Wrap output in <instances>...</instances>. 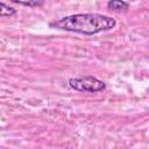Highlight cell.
<instances>
[{
	"instance_id": "cell-1",
	"label": "cell",
	"mask_w": 149,
	"mask_h": 149,
	"mask_svg": "<svg viewBox=\"0 0 149 149\" xmlns=\"http://www.w3.org/2000/svg\"><path fill=\"white\" fill-rule=\"evenodd\" d=\"M51 28L78 33L83 35H95L107 31L116 26L115 19L98 13H80L61 17L49 24Z\"/></svg>"
},
{
	"instance_id": "cell-2",
	"label": "cell",
	"mask_w": 149,
	"mask_h": 149,
	"mask_svg": "<svg viewBox=\"0 0 149 149\" xmlns=\"http://www.w3.org/2000/svg\"><path fill=\"white\" fill-rule=\"evenodd\" d=\"M69 86L76 91L80 92H90V93H97L101 92L106 88V84L93 77V76H85V77H78V78H70L69 79Z\"/></svg>"
},
{
	"instance_id": "cell-3",
	"label": "cell",
	"mask_w": 149,
	"mask_h": 149,
	"mask_svg": "<svg viewBox=\"0 0 149 149\" xmlns=\"http://www.w3.org/2000/svg\"><path fill=\"white\" fill-rule=\"evenodd\" d=\"M107 7L108 9L114 10V12H122L129 8V3L123 0H109L107 2Z\"/></svg>"
},
{
	"instance_id": "cell-4",
	"label": "cell",
	"mask_w": 149,
	"mask_h": 149,
	"mask_svg": "<svg viewBox=\"0 0 149 149\" xmlns=\"http://www.w3.org/2000/svg\"><path fill=\"white\" fill-rule=\"evenodd\" d=\"M15 3H20L23 6H28V7H40L42 5H44L45 0H10Z\"/></svg>"
},
{
	"instance_id": "cell-5",
	"label": "cell",
	"mask_w": 149,
	"mask_h": 149,
	"mask_svg": "<svg viewBox=\"0 0 149 149\" xmlns=\"http://www.w3.org/2000/svg\"><path fill=\"white\" fill-rule=\"evenodd\" d=\"M15 14H16V10L14 8L0 1V16H13Z\"/></svg>"
}]
</instances>
